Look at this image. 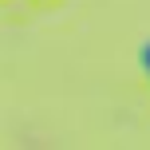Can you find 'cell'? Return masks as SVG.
<instances>
[{
  "mask_svg": "<svg viewBox=\"0 0 150 150\" xmlns=\"http://www.w3.org/2000/svg\"><path fill=\"white\" fill-rule=\"evenodd\" d=\"M142 67H146V71H150V44H146V47H142Z\"/></svg>",
  "mask_w": 150,
  "mask_h": 150,
  "instance_id": "cell-1",
  "label": "cell"
}]
</instances>
